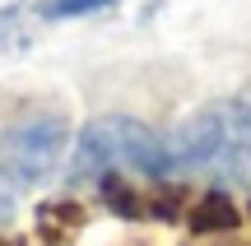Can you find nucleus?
<instances>
[{
    "mask_svg": "<svg viewBox=\"0 0 251 246\" xmlns=\"http://www.w3.org/2000/svg\"><path fill=\"white\" fill-rule=\"evenodd\" d=\"M168 158H172V172H219V167L233 172L237 158H242V135H237L233 98L200 107L168 139Z\"/></svg>",
    "mask_w": 251,
    "mask_h": 246,
    "instance_id": "obj_3",
    "label": "nucleus"
},
{
    "mask_svg": "<svg viewBox=\"0 0 251 246\" xmlns=\"http://www.w3.org/2000/svg\"><path fill=\"white\" fill-rule=\"evenodd\" d=\"M65 139H70V121L56 116V112L14 121L0 135V177L9 186H24V191L51 181V172L61 167Z\"/></svg>",
    "mask_w": 251,
    "mask_h": 246,
    "instance_id": "obj_2",
    "label": "nucleus"
},
{
    "mask_svg": "<svg viewBox=\"0 0 251 246\" xmlns=\"http://www.w3.org/2000/svg\"><path fill=\"white\" fill-rule=\"evenodd\" d=\"M117 0H47L42 14L47 19H75V14H93V9H107Z\"/></svg>",
    "mask_w": 251,
    "mask_h": 246,
    "instance_id": "obj_7",
    "label": "nucleus"
},
{
    "mask_svg": "<svg viewBox=\"0 0 251 246\" xmlns=\"http://www.w3.org/2000/svg\"><path fill=\"white\" fill-rule=\"evenodd\" d=\"M14 219V186L0 177V223H9Z\"/></svg>",
    "mask_w": 251,
    "mask_h": 246,
    "instance_id": "obj_9",
    "label": "nucleus"
},
{
    "mask_svg": "<svg viewBox=\"0 0 251 246\" xmlns=\"http://www.w3.org/2000/svg\"><path fill=\"white\" fill-rule=\"evenodd\" d=\"M163 177L172 172L168 139H158L135 116H98L79 130V144L70 158V181H107V177Z\"/></svg>",
    "mask_w": 251,
    "mask_h": 246,
    "instance_id": "obj_1",
    "label": "nucleus"
},
{
    "mask_svg": "<svg viewBox=\"0 0 251 246\" xmlns=\"http://www.w3.org/2000/svg\"><path fill=\"white\" fill-rule=\"evenodd\" d=\"M186 223H191V232H233L237 228V204L224 191H205L186 209Z\"/></svg>",
    "mask_w": 251,
    "mask_h": 246,
    "instance_id": "obj_4",
    "label": "nucleus"
},
{
    "mask_svg": "<svg viewBox=\"0 0 251 246\" xmlns=\"http://www.w3.org/2000/svg\"><path fill=\"white\" fill-rule=\"evenodd\" d=\"M233 112H237V135H242V158H251V93L233 98Z\"/></svg>",
    "mask_w": 251,
    "mask_h": 246,
    "instance_id": "obj_8",
    "label": "nucleus"
},
{
    "mask_svg": "<svg viewBox=\"0 0 251 246\" xmlns=\"http://www.w3.org/2000/svg\"><path fill=\"white\" fill-rule=\"evenodd\" d=\"M37 228H42L47 242H65V237H75L84 228V209L75 200H51V204L37 209Z\"/></svg>",
    "mask_w": 251,
    "mask_h": 246,
    "instance_id": "obj_5",
    "label": "nucleus"
},
{
    "mask_svg": "<svg viewBox=\"0 0 251 246\" xmlns=\"http://www.w3.org/2000/svg\"><path fill=\"white\" fill-rule=\"evenodd\" d=\"M28 42H33V14L24 5L0 9V56H19Z\"/></svg>",
    "mask_w": 251,
    "mask_h": 246,
    "instance_id": "obj_6",
    "label": "nucleus"
}]
</instances>
